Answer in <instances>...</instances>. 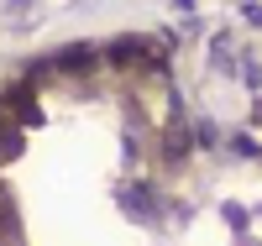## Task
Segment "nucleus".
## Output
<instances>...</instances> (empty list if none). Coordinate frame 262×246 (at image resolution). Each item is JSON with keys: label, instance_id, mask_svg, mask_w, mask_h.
Masks as SVG:
<instances>
[{"label": "nucleus", "instance_id": "1", "mask_svg": "<svg viewBox=\"0 0 262 246\" xmlns=\"http://www.w3.org/2000/svg\"><path fill=\"white\" fill-rule=\"evenodd\" d=\"M11 137H16V121L6 116V110H0V142H6V147H11Z\"/></svg>", "mask_w": 262, "mask_h": 246}]
</instances>
